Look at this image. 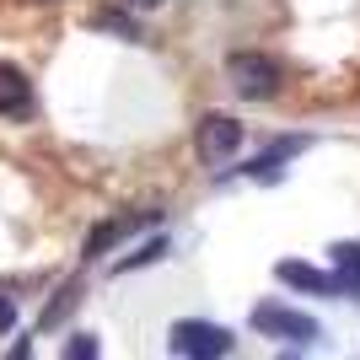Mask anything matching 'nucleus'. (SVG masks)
Listing matches in <instances>:
<instances>
[{"label": "nucleus", "instance_id": "ddd939ff", "mask_svg": "<svg viewBox=\"0 0 360 360\" xmlns=\"http://www.w3.org/2000/svg\"><path fill=\"white\" fill-rule=\"evenodd\" d=\"M135 6H162V0H135Z\"/></svg>", "mask_w": 360, "mask_h": 360}, {"label": "nucleus", "instance_id": "f257e3e1", "mask_svg": "<svg viewBox=\"0 0 360 360\" xmlns=\"http://www.w3.org/2000/svg\"><path fill=\"white\" fill-rule=\"evenodd\" d=\"M172 349H178L183 360H226L231 333L215 328V323H205V317H194V323H172Z\"/></svg>", "mask_w": 360, "mask_h": 360}, {"label": "nucleus", "instance_id": "20e7f679", "mask_svg": "<svg viewBox=\"0 0 360 360\" xmlns=\"http://www.w3.org/2000/svg\"><path fill=\"white\" fill-rule=\"evenodd\" d=\"M253 328L258 333H274V339H296V345H312V339H317V323H312V317L296 312V307H274V301L253 307Z\"/></svg>", "mask_w": 360, "mask_h": 360}, {"label": "nucleus", "instance_id": "f03ea898", "mask_svg": "<svg viewBox=\"0 0 360 360\" xmlns=\"http://www.w3.org/2000/svg\"><path fill=\"white\" fill-rule=\"evenodd\" d=\"M194 146H199V162H210V167L237 162V150H242V124L226 119V113H210V119L199 124Z\"/></svg>", "mask_w": 360, "mask_h": 360}, {"label": "nucleus", "instance_id": "1a4fd4ad", "mask_svg": "<svg viewBox=\"0 0 360 360\" xmlns=\"http://www.w3.org/2000/svg\"><path fill=\"white\" fill-rule=\"evenodd\" d=\"M97 27H113V32H124V38H140V27L124 11H97Z\"/></svg>", "mask_w": 360, "mask_h": 360}, {"label": "nucleus", "instance_id": "0eeeda50", "mask_svg": "<svg viewBox=\"0 0 360 360\" xmlns=\"http://www.w3.org/2000/svg\"><path fill=\"white\" fill-rule=\"evenodd\" d=\"M333 269L345 290H360V242H333Z\"/></svg>", "mask_w": 360, "mask_h": 360}, {"label": "nucleus", "instance_id": "39448f33", "mask_svg": "<svg viewBox=\"0 0 360 360\" xmlns=\"http://www.w3.org/2000/svg\"><path fill=\"white\" fill-rule=\"evenodd\" d=\"M280 280H285L290 290H307V296H339V274H323V269H312V264H301V258H285V264H280Z\"/></svg>", "mask_w": 360, "mask_h": 360}, {"label": "nucleus", "instance_id": "9b49d317", "mask_svg": "<svg viewBox=\"0 0 360 360\" xmlns=\"http://www.w3.org/2000/svg\"><path fill=\"white\" fill-rule=\"evenodd\" d=\"M16 323V307H11V296H0V333Z\"/></svg>", "mask_w": 360, "mask_h": 360}, {"label": "nucleus", "instance_id": "423d86ee", "mask_svg": "<svg viewBox=\"0 0 360 360\" xmlns=\"http://www.w3.org/2000/svg\"><path fill=\"white\" fill-rule=\"evenodd\" d=\"M0 113L6 119H27L32 113V86H27V75L11 70V65H0Z\"/></svg>", "mask_w": 360, "mask_h": 360}, {"label": "nucleus", "instance_id": "9d476101", "mask_svg": "<svg viewBox=\"0 0 360 360\" xmlns=\"http://www.w3.org/2000/svg\"><path fill=\"white\" fill-rule=\"evenodd\" d=\"M65 360H97V339H91V333H75L70 345H65Z\"/></svg>", "mask_w": 360, "mask_h": 360}, {"label": "nucleus", "instance_id": "7ed1b4c3", "mask_svg": "<svg viewBox=\"0 0 360 360\" xmlns=\"http://www.w3.org/2000/svg\"><path fill=\"white\" fill-rule=\"evenodd\" d=\"M231 81H237L242 97H253V103H264L274 86H280V65L269 60V54H253V49H242V54H231Z\"/></svg>", "mask_w": 360, "mask_h": 360}, {"label": "nucleus", "instance_id": "6e6552de", "mask_svg": "<svg viewBox=\"0 0 360 360\" xmlns=\"http://www.w3.org/2000/svg\"><path fill=\"white\" fill-rule=\"evenodd\" d=\"M129 237V221H103V226H91V237H86V258H103L113 242Z\"/></svg>", "mask_w": 360, "mask_h": 360}, {"label": "nucleus", "instance_id": "f8f14e48", "mask_svg": "<svg viewBox=\"0 0 360 360\" xmlns=\"http://www.w3.org/2000/svg\"><path fill=\"white\" fill-rule=\"evenodd\" d=\"M6 360H32V345H27V339H22V345H16L11 355H6Z\"/></svg>", "mask_w": 360, "mask_h": 360}]
</instances>
